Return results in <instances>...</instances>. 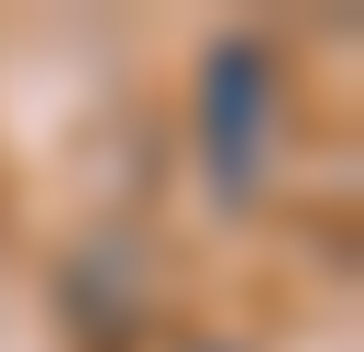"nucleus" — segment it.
Listing matches in <instances>:
<instances>
[{"label":"nucleus","mask_w":364,"mask_h":352,"mask_svg":"<svg viewBox=\"0 0 364 352\" xmlns=\"http://www.w3.org/2000/svg\"><path fill=\"white\" fill-rule=\"evenodd\" d=\"M199 154L221 198H265V154H276V66L265 44H221L199 77Z\"/></svg>","instance_id":"obj_1"},{"label":"nucleus","mask_w":364,"mask_h":352,"mask_svg":"<svg viewBox=\"0 0 364 352\" xmlns=\"http://www.w3.org/2000/svg\"><path fill=\"white\" fill-rule=\"evenodd\" d=\"M55 297H67V319H77V341H89V352L144 341V275H133V242H89V253L55 275Z\"/></svg>","instance_id":"obj_2"},{"label":"nucleus","mask_w":364,"mask_h":352,"mask_svg":"<svg viewBox=\"0 0 364 352\" xmlns=\"http://www.w3.org/2000/svg\"><path fill=\"white\" fill-rule=\"evenodd\" d=\"M199 352H221V341H199Z\"/></svg>","instance_id":"obj_3"}]
</instances>
